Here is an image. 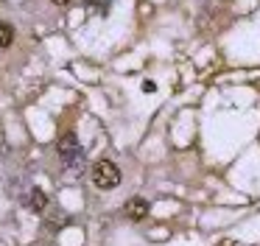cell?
Here are the masks:
<instances>
[{"label":"cell","instance_id":"obj_1","mask_svg":"<svg viewBox=\"0 0 260 246\" xmlns=\"http://www.w3.org/2000/svg\"><path fill=\"white\" fill-rule=\"evenodd\" d=\"M59 157H62V162H64V168H68L70 173H84V162H87V157H84V148L79 145V137H76L73 132H68L62 140H59Z\"/></svg>","mask_w":260,"mask_h":246},{"label":"cell","instance_id":"obj_2","mask_svg":"<svg viewBox=\"0 0 260 246\" xmlns=\"http://www.w3.org/2000/svg\"><path fill=\"white\" fill-rule=\"evenodd\" d=\"M92 182H95V188L101 190H112L120 184V168L115 165L112 160H98L95 165H92Z\"/></svg>","mask_w":260,"mask_h":246},{"label":"cell","instance_id":"obj_3","mask_svg":"<svg viewBox=\"0 0 260 246\" xmlns=\"http://www.w3.org/2000/svg\"><path fill=\"white\" fill-rule=\"evenodd\" d=\"M123 212L129 216V221H143V218L148 216V201H146V199H140V196H135V199L126 201Z\"/></svg>","mask_w":260,"mask_h":246},{"label":"cell","instance_id":"obj_4","mask_svg":"<svg viewBox=\"0 0 260 246\" xmlns=\"http://www.w3.org/2000/svg\"><path fill=\"white\" fill-rule=\"evenodd\" d=\"M25 204H28L34 212H42V210L48 207V196H45V190L31 188V190H28V196H25Z\"/></svg>","mask_w":260,"mask_h":246},{"label":"cell","instance_id":"obj_5","mask_svg":"<svg viewBox=\"0 0 260 246\" xmlns=\"http://www.w3.org/2000/svg\"><path fill=\"white\" fill-rule=\"evenodd\" d=\"M14 42V28L9 22H0V48H9Z\"/></svg>","mask_w":260,"mask_h":246},{"label":"cell","instance_id":"obj_6","mask_svg":"<svg viewBox=\"0 0 260 246\" xmlns=\"http://www.w3.org/2000/svg\"><path fill=\"white\" fill-rule=\"evenodd\" d=\"M87 3V9L92 11V14H98V17H104L109 11V0H84Z\"/></svg>","mask_w":260,"mask_h":246},{"label":"cell","instance_id":"obj_7","mask_svg":"<svg viewBox=\"0 0 260 246\" xmlns=\"http://www.w3.org/2000/svg\"><path fill=\"white\" fill-rule=\"evenodd\" d=\"M53 3H56V6H70L73 0H53Z\"/></svg>","mask_w":260,"mask_h":246},{"label":"cell","instance_id":"obj_8","mask_svg":"<svg viewBox=\"0 0 260 246\" xmlns=\"http://www.w3.org/2000/svg\"><path fill=\"white\" fill-rule=\"evenodd\" d=\"M257 140H260V137H257Z\"/></svg>","mask_w":260,"mask_h":246}]
</instances>
